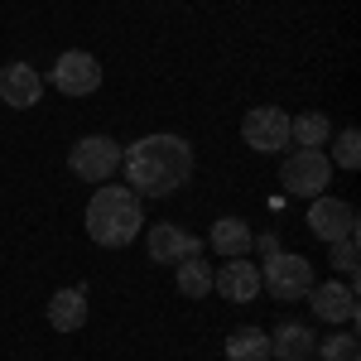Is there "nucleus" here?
<instances>
[{"label": "nucleus", "instance_id": "obj_5", "mask_svg": "<svg viewBox=\"0 0 361 361\" xmlns=\"http://www.w3.org/2000/svg\"><path fill=\"white\" fill-rule=\"evenodd\" d=\"M68 169L82 178V183H106L116 169H121V145L111 135H82L68 149Z\"/></svg>", "mask_w": 361, "mask_h": 361}, {"label": "nucleus", "instance_id": "obj_8", "mask_svg": "<svg viewBox=\"0 0 361 361\" xmlns=\"http://www.w3.org/2000/svg\"><path fill=\"white\" fill-rule=\"evenodd\" d=\"M308 231L323 241V246H333L342 236H357V207L347 202V197H328L318 193L308 202Z\"/></svg>", "mask_w": 361, "mask_h": 361}, {"label": "nucleus", "instance_id": "obj_12", "mask_svg": "<svg viewBox=\"0 0 361 361\" xmlns=\"http://www.w3.org/2000/svg\"><path fill=\"white\" fill-rule=\"evenodd\" d=\"M39 97H44L39 68H29V63H5V68H0V102H5V106L29 111V106H39Z\"/></svg>", "mask_w": 361, "mask_h": 361}, {"label": "nucleus", "instance_id": "obj_4", "mask_svg": "<svg viewBox=\"0 0 361 361\" xmlns=\"http://www.w3.org/2000/svg\"><path fill=\"white\" fill-rule=\"evenodd\" d=\"M279 183L289 197H318L328 193L333 183V159L323 149H294L284 164H279Z\"/></svg>", "mask_w": 361, "mask_h": 361}, {"label": "nucleus", "instance_id": "obj_19", "mask_svg": "<svg viewBox=\"0 0 361 361\" xmlns=\"http://www.w3.org/2000/svg\"><path fill=\"white\" fill-rule=\"evenodd\" d=\"M318 361H361L357 333H352V328H342V333L318 337Z\"/></svg>", "mask_w": 361, "mask_h": 361}, {"label": "nucleus", "instance_id": "obj_7", "mask_svg": "<svg viewBox=\"0 0 361 361\" xmlns=\"http://www.w3.org/2000/svg\"><path fill=\"white\" fill-rule=\"evenodd\" d=\"M308 308H313V318H323V323H333V328H352L357 323V284H342V279H323V284H313L304 294Z\"/></svg>", "mask_w": 361, "mask_h": 361}, {"label": "nucleus", "instance_id": "obj_14", "mask_svg": "<svg viewBox=\"0 0 361 361\" xmlns=\"http://www.w3.org/2000/svg\"><path fill=\"white\" fill-rule=\"evenodd\" d=\"M87 323V289L73 284V289H58L49 299V328L54 333H78Z\"/></svg>", "mask_w": 361, "mask_h": 361}, {"label": "nucleus", "instance_id": "obj_3", "mask_svg": "<svg viewBox=\"0 0 361 361\" xmlns=\"http://www.w3.org/2000/svg\"><path fill=\"white\" fill-rule=\"evenodd\" d=\"M313 284H318L313 260H308V255H299V250H275V255L260 265V294H270V299H279V304L304 299Z\"/></svg>", "mask_w": 361, "mask_h": 361}, {"label": "nucleus", "instance_id": "obj_22", "mask_svg": "<svg viewBox=\"0 0 361 361\" xmlns=\"http://www.w3.org/2000/svg\"><path fill=\"white\" fill-rule=\"evenodd\" d=\"M250 250H260V255H275V250H279V236H275V231H265V236H255V241H250Z\"/></svg>", "mask_w": 361, "mask_h": 361}, {"label": "nucleus", "instance_id": "obj_18", "mask_svg": "<svg viewBox=\"0 0 361 361\" xmlns=\"http://www.w3.org/2000/svg\"><path fill=\"white\" fill-rule=\"evenodd\" d=\"M178 294H183V299H207V294H212V265H207L202 255L178 260Z\"/></svg>", "mask_w": 361, "mask_h": 361}, {"label": "nucleus", "instance_id": "obj_17", "mask_svg": "<svg viewBox=\"0 0 361 361\" xmlns=\"http://www.w3.org/2000/svg\"><path fill=\"white\" fill-rule=\"evenodd\" d=\"M226 361H270V333L236 328V333L226 337Z\"/></svg>", "mask_w": 361, "mask_h": 361}, {"label": "nucleus", "instance_id": "obj_16", "mask_svg": "<svg viewBox=\"0 0 361 361\" xmlns=\"http://www.w3.org/2000/svg\"><path fill=\"white\" fill-rule=\"evenodd\" d=\"M328 140H333V121L323 111L289 116V145H299V149H323Z\"/></svg>", "mask_w": 361, "mask_h": 361}, {"label": "nucleus", "instance_id": "obj_2", "mask_svg": "<svg viewBox=\"0 0 361 361\" xmlns=\"http://www.w3.org/2000/svg\"><path fill=\"white\" fill-rule=\"evenodd\" d=\"M140 197L126 188V183H97V193L87 202V236L106 250H121L140 236Z\"/></svg>", "mask_w": 361, "mask_h": 361}, {"label": "nucleus", "instance_id": "obj_10", "mask_svg": "<svg viewBox=\"0 0 361 361\" xmlns=\"http://www.w3.org/2000/svg\"><path fill=\"white\" fill-rule=\"evenodd\" d=\"M145 250H149L154 265H178L188 255H202V241H197L193 231H183L178 222H154L145 231Z\"/></svg>", "mask_w": 361, "mask_h": 361}, {"label": "nucleus", "instance_id": "obj_20", "mask_svg": "<svg viewBox=\"0 0 361 361\" xmlns=\"http://www.w3.org/2000/svg\"><path fill=\"white\" fill-rule=\"evenodd\" d=\"M333 164L337 169H361V135L347 126V130H337L333 140Z\"/></svg>", "mask_w": 361, "mask_h": 361}, {"label": "nucleus", "instance_id": "obj_1", "mask_svg": "<svg viewBox=\"0 0 361 361\" xmlns=\"http://www.w3.org/2000/svg\"><path fill=\"white\" fill-rule=\"evenodd\" d=\"M121 169H126V188L135 197H169L193 178V145L183 135L154 130L121 149Z\"/></svg>", "mask_w": 361, "mask_h": 361}, {"label": "nucleus", "instance_id": "obj_15", "mask_svg": "<svg viewBox=\"0 0 361 361\" xmlns=\"http://www.w3.org/2000/svg\"><path fill=\"white\" fill-rule=\"evenodd\" d=\"M250 241H255V231H250L241 217H217L212 231H207V246L226 255V260H236V255H250Z\"/></svg>", "mask_w": 361, "mask_h": 361}, {"label": "nucleus", "instance_id": "obj_6", "mask_svg": "<svg viewBox=\"0 0 361 361\" xmlns=\"http://www.w3.org/2000/svg\"><path fill=\"white\" fill-rule=\"evenodd\" d=\"M241 140L255 154H279L289 149V111L284 106H250L241 121Z\"/></svg>", "mask_w": 361, "mask_h": 361}, {"label": "nucleus", "instance_id": "obj_9", "mask_svg": "<svg viewBox=\"0 0 361 361\" xmlns=\"http://www.w3.org/2000/svg\"><path fill=\"white\" fill-rule=\"evenodd\" d=\"M49 82H54L63 97H92V92L102 87V63L87 54V49H68V54H58Z\"/></svg>", "mask_w": 361, "mask_h": 361}, {"label": "nucleus", "instance_id": "obj_23", "mask_svg": "<svg viewBox=\"0 0 361 361\" xmlns=\"http://www.w3.org/2000/svg\"><path fill=\"white\" fill-rule=\"evenodd\" d=\"M304 361H313V357H304Z\"/></svg>", "mask_w": 361, "mask_h": 361}, {"label": "nucleus", "instance_id": "obj_11", "mask_svg": "<svg viewBox=\"0 0 361 361\" xmlns=\"http://www.w3.org/2000/svg\"><path fill=\"white\" fill-rule=\"evenodd\" d=\"M212 289L231 299V304H255L260 299V265L246 260V255H236V260H226L222 270H212Z\"/></svg>", "mask_w": 361, "mask_h": 361}, {"label": "nucleus", "instance_id": "obj_13", "mask_svg": "<svg viewBox=\"0 0 361 361\" xmlns=\"http://www.w3.org/2000/svg\"><path fill=\"white\" fill-rule=\"evenodd\" d=\"M313 352H318V333L308 323H279L270 333V357H279V361H304Z\"/></svg>", "mask_w": 361, "mask_h": 361}, {"label": "nucleus", "instance_id": "obj_21", "mask_svg": "<svg viewBox=\"0 0 361 361\" xmlns=\"http://www.w3.org/2000/svg\"><path fill=\"white\" fill-rule=\"evenodd\" d=\"M357 260H361L357 236H342V241H333V270H342L347 279H357Z\"/></svg>", "mask_w": 361, "mask_h": 361}]
</instances>
